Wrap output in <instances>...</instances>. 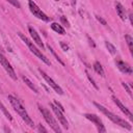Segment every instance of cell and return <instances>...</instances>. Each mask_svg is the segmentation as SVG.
<instances>
[{
    "label": "cell",
    "mask_w": 133,
    "mask_h": 133,
    "mask_svg": "<svg viewBox=\"0 0 133 133\" xmlns=\"http://www.w3.org/2000/svg\"><path fill=\"white\" fill-rule=\"evenodd\" d=\"M87 38H88V41H89V45H90L91 47H94V48H95V47H96V45H95V43H94V41H92V39H91V38H90L89 36H88Z\"/></svg>",
    "instance_id": "29"
},
{
    "label": "cell",
    "mask_w": 133,
    "mask_h": 133,
    "mask_svg": "<svg viewBox=\"0 0 133 133\" xmlns=\"http://www.w3.org/2000/svg\"><path fill=\"white\" fill-rule=\"evenodd\" d=\"M7 99H8V101H9V103L11 104V106L14 107V109L19 113V115H20V116L22 117V119L25 122V124H27L29 127L33 128V127H34L33 121H32L31 117L28 115V113H27L25 107L23 106V104H22L17 98H15V97L11 96V95H9V96L7 97Z\"/></svg>",
    "instance_id": "1"
},
{
    "label": "cell",
    "mask_w": 133,
    "mask_h": 133,
    "mask_svg": "<svg viewBox=\"0 0 133 133\" xmlns=\"http://www.w3.org/2000/svg\"><path fill=\"white\" fill-rule=\"evenodd\" d=\"M6 1H8L10 4H12L14 6H16L17 8H20L21 7V5H20V3L17 1V0H6Z\"/></svg>",
    "instance_id": "21"
},
{
    "label": "cell",
    "mask_w": 133,
    "mask_h": 133,
    "mask_svg": "<svg viewBox=\"0 0 133 133\" xmlns=\"http://www.w3.org/2000/svg\"><path fill=\"white\" fill-rule=\"evenodd\" d=\"M48 49H49V50H50V52H51V53L53 54V56H54V57L56 58V60H58V62H59V63H61L62 65H64V62H63V61H62V60H61V59L59 58V56H58V55H57V54L55 53V51H54V50H53V49H52V48L50 47V45H48Z\"/></svg>",
    "instance_id": "20"
},
{
    "label": "cell",
    "mask_w": 133,
    "mask_h": 133,
    "mask_svg": "<svg viewBox=\"0 0 133 133\" xmlns=\"http://www.w3.org/2000/svg\"><path fill=\"white\" fill-rule=\"evenodd\" d=\"M0 63H1V65L3 66V69L6 71V73L11 77V79H14V80H17V75H16V73H15V71H14V69H12V66H11V64L8 62V60L5 58V56L3 55V53L0 51Z\"/></svg>",
    "instance_id": "6"
},
{
    "label": "cell",
    "mask_w": 133,
    "mask_h": 133,
    "mask_svg": "<svg viewBox=\"0 0 133 133\" xmlns=\"http://www.w3.org/2000/svg\"><path fill=\"white\" fill-rule=\"evenodd\" d=\"M86 75H87V78H88V79H89V81H90V82H91V84H92V85H94V86H95V88H97V89H98V86H97V84H96V83H95V81H94V79H92V78H91V77H90V76H89V75H88V74H86Z\"/></svg>",
    "instance_id": "27"
},
{
    "label": "cell",
    "mask_w": 133,
    "mask_h": 133,
    "mask_svg": "<svg viewBox=\"0 0 133 133\" xmlns=\"http://www.w3.org/2000/svg\"><path fill=\"white\" fill-rule=\"evenodd\" d=\"M18 35H19V36L21 37V39H22V41L27 45V47L29 48V50H30V51H31L35 56H37V57H38L41 60H43L46 64H48V65H50V64H51L50 60H49V59H48V58H47V57H46V56H45V55H44V54H43V53H42V52H41V51H39V50H38L34 45H33V43H32V42H31L27 36H25V35H24L23 33H21V32H19V33H18Z\"/></svg>",
    "instance_id": "3"
},
{
    "label": "cell",
    "mask_w": 133,
    "mask_h": 133,
    "mask_svg": "<svg viewBox=\"0 0 133 133\" xmlns=\"http://www.w3.org/2000/svg\"><path fill=\"white\" fill-rule=\"evenodd\" d=\"M60 20H61V22H62L66 27H70V23H69V21L66 20V18H65V17L61 16V17H60Z\"/></svg>",
    "instance_id": "24"
},
{
    "label": "cell",
    "mask_w": 133,
    "mask_h": 133,
    "mask_svg": "<svg viewBox=\"0 0 133 133\" xmlns=\"http://www.w3.org/2000/svg\"><path fill=\"white\" fill-rule=\"evenodd\" d=\"M38 131H43V132H48L47 129L45 127H43L42 125H38Z\"/></svg>",
    "instance_id": "28"
},
{
    "label": "cell",
    "mask_w": 133,
    "mask_h": 133,
    "mask_svg": "<svg viewBox=\"0 0 133 133\" xmlns=\"http://www.w3.org/2000/svg\"><path fill=\"white\" fill-rule=\"evenodd\" d=\"M50 107L52 108L53 112H54L55 115L57 116V118H58V121L60 122V124L62 125V127H63L64 129H68V128H69V124H68V121H66L65 116L63 115V112H62L55 104H50Z\"/></svg>",
    "instance_id": "9"
},
{
    "label": "cell",
    "mask_w": 133,
    "mask_h": 133,
    "mask_svg": "<svg viewBox=\"0 0 133 133\" xmlns=\"http://www.w3.org/2000/svg\"><path fill=\"white\" fill-rule=\"evenodd\" d=\"M105 46H106V48L108 49V51H109L111 54H115V53H116V49H115V47H114L111 43H109L108 41L105 42Z\"/></svg>",
    "instance_id": "19"
},
{
    "label": "cell",
    "mask_w": 133,
    "mask_h": 133,
    "mask_svg": "<svg viewBox=\"0 0 133 133\" xmlns=\"http://www.w3.org/2000/svg\"><path fill=\"white\" fill-rule=\"evenodd\" d=\"M28 31H29L31 37L33 38V42H35V44H36L37 46H39L42 49H44V48H45L44 43L42 42V38L39 37V35H38V33L36 32V30H35L34 28H32L31 26H29V27H28Z\"/></svg>",
    "instance_id": "11"
},
{
    "label": "cell",
    "mask_w": 133,
    "mask_h": 133,
    "mask_svg": "<svg viewBox=\"0 0 133 133\" xmlns=\"http://www.w3.org/2000/svg\"><path fill=\"white\" fill-rule=\"evenodd\" d=\"M112 100H113V102L116 104V106L121 109V111H122L123 113H125V115H126V116H128L130 119H132V118H133V115H132L131 111H130V110H129V109H128V108H127V107H126V106H125V105H124V104H123V103H122V102H121L116 97L112 96Z\"/></svg>",
    "instance_id": "10"
},
{
    "label": "cell",
    "mask_w": 133,
    "mask_h": 133,
    "mask_svg": "<svg viewBox=\"0 0 133 133\" xmlns=\"http://www.w3.org/2000/svg\"><path fill=\"white\" fill-rule=\"evenodd\" d=\"M115 9H116V14L118 15V17L123 21H125V19H126V9H125V7L119 2H115Z\"/></svg>",
    "instance_id": "13"
},
{
    "label": "cell",
    "mask_w": 133,
    "mask_h": 133,
    "mask_svg": "<svg viewBox=\"0 0 133 133\" xmlns=\"http://www.w3.org/2000/svg\"><path fill=\"white\" fill-rule=\"evenodd\" d=\"M51 28L55 31V32H57V33H59V34H65V30H64V28L61 26V25H59L58 23H52L51 24Z\"/></svg>",
    "instance_id": "14"
},
{
    "label": "cell",
    "mask_w": 133,
    "mask_h": 133,
    "mask_svg": "<svg viewBox=\"0 0 133 133\" xmlns=\"http://www.w3.org/2000/svg\"><path fill=\"white\" fill-rule=\"evenodd\" d=\"M122 85H123V87L126 89V91H127V92H128V94L131 96V95H132V92H131V89H130V87L127 85V83H125V82H122Z\"/></svg>",
    "instance_id": "23"
},
{
    "label": "cell",
    "mask_w": 133,
    "mask_h": 133,
    "mask_svg": "<svg viewBox=\"0 0 133 133\" xmlns=\"http://www.w3.org/2000/svg\"><path fill=\"white\" fill-rule=\"evenodd\" d=\"M60 47H61V49L63 51H68L69 50V46L65 43H63V42H60Z\"/></svg>",
    "instance_id": "25"
},
{
    "label": "cell",
    "mask_w": 133,
    "mask_h": 133,
    "mask_svg": "<svg viewBox=\"0 0 133 133\" xmlns=\"http://www.w3.org/2000/svg\"><path fill=\"white\" fill-rule=\"evenodd\" d=\"M28 5H29V9H30V11H31V12L33 14V16L36 17L37 19L43 20V21H45V22H48V21L50 20V18H49L45 12H43V11L39 9V7L35 4V2H33L32 0H29Z\"/></svg>",
    "instance_id": "5"
},
{
    "label": "cell",
    "mask_w": 133,
    "mask_h": 133,
    "mask_svg": "<svg viewBox=\"0 0 133 133\" xmlns=\"http://www.w3.org/2000/svg\"><path fill=\"white\" fill-rule=\"evenodd\" d=\"M96 19H97V20H98V21H99L101 24H103L104 26H106V25H107V22H106V21H105V20H104L102 17H100V16H96Z\"/></svg>",
    "instance_id": "22"
},
{
    "label": "cell",
    "mask_w": 133,
    "mask_h": 133,
    "mask_svg": "<svg viewBox=\"0 0 133 133\" xmlns=\"http://www.w3.org/2000/svg\"><path fill=\"white\" fill-rule=\"evenodd\" d=\"M37 107H38V110L41 111L42 115L44 116L45 121L50 125V127L53 129V131H54V132H57V133H60V132H61V129H60L59 125L57 124V122H56V121L54 119V117L52 116V114L50 113V111H49V110H47L45 107L41 106L39 104L37 105Z\"/></svg>",
    "instance_id": "4"
},
{
    "label": "cell",
    "mask_w": 133,
    "mask_h": 133,
    "mask_svg": "<svg viewBox=\"0 0 133 133\" xmlns=\"http://www.w3.org/2000/svg\"><path fill=\"white\" fill-rule=\"evenodd\" d=\"M125 39H126L127 45H128V47H129V50H130V52H131V54H132V53H133V38L131 37V35L125 34Z\"/></svg>",
    "instance_id": "17"
},
{
    "label": "cell",
    "mask_w": 133,
    "mask_h": 133,
    "mask_svg": "<svg viewBox=\"0 0 133 133\" xmlns=\"http://www.w3.org/2000/svg\"><path fill=\"white\" fill-rule=\"evenodd\" d=\"M55 1H59V0H55Z\"/></svg>",
    "instance_id": "30"
},
{
    "label": "cell",
    "mask_w": 133,
    "mask_h": 133,
    "mask_svg": "<svg viewBox=\"0 0 133 133\" xmlns=\"http://www.w3.org/2000/svg\"><path fill=\"white\" fill-rule=\"evenodd\" d=\"M115 63H116V66L118 68V70L122 73H125V74H128V75L132 74V68L130 66L129 63H127L125 61H122V60H116Z\"/></svg>",
    "instance_id": "12"
},
{
    "label": "cell",
    "mask_w": 133,
    "mask_h": 133,
    "mask_svg": "<svg viewBox=\"0 0 133 133\" xmlns=\"http://www.w3.org/2000/svg\"><path fill=\"white\" fill-rule=\"evenodd\" d=\"M84 116H85L87 119H89L90 122H92V123L96 125V127L98 128V131H99L100 133H104V132H106V129H105V127H104L102 121L100 119V117H99L98 115H96V114H91V113H85Z\"/></svg>",
    "instance_id": "8"
},
{
    "label": "cell",
    "mask_w": 133,
    "mask_h": 133,
    "mask_svg": "<svg viewBox=\"0 0 133 133\" xmlns=\"http://www.w3.org/2000/svg\"><path fill=\"white\" fill-rule=\"evenodd\" d=\"M54 104H55V105H56V106H57V107H58V108H59V109H60L62 112L64 111V108H63V106H62V105H61V104H60L58 101H54Z\"/></svg>",
    "instance_id": "26"
},
{
    "label": "cell",
    "mask_w": 133,
    "mask_h": 133,
    "mask_svg": "<svg viewBox=\"0 0 133 133\" xmlns=\"http://www.w3.org/2000/svg\"><path fill=\"white\" fill-rule=\"evenodd\" d=\"M0 109L2 110V112L4 113V115H5V116H6V117H7V118H8L9 121H12V117H11L10 113L8 112V110H7L6 108H5V106H4L3 104H2V102H1V101H0Z\"/></svg>",
    "instance_id": "18"
},
{
    "label": "cell",
    "mask_w": 133,
    "mask_h": 133,
    "mask_svg": "<svg viewBox=\"0 0 133 133\" xmlns=\"http://www.w3.org/2000/svg\"><path fill=\"white\" fill-rule=\"evenodd\" d=\"M38 71H39L41 75L43 76V78L46 80V82H47V83H48V84H49V85H50V86H51V87H52V88H53V89H54L58 95H62V94H63L62 88H61V87H60V86H59V85H58V84H57V83H56V82H55V81H54L50 76H48V75H47V74H46L42 69H39Z\"/></svg>",
    "instance_id": "7"
},
{
    "label": "cell",
    "mask_w": 133,
    "mask_h": 133,
    "mask_svg": "<svg viewBox=\"0 0 133 133\" xmlns=\"http://www.w3.org/2000/svg\"><path fill=\"white\" fill-rule=\"evenodd\" d=\"M22 79H23V81L25 82V84H26V85H27L31 90H33L35 94H37V92H38L37 87H36V86H35V85H34V84H33V83H32V82H31V81H30L26 76H22Z\"/></svg>",
    "instance_id": "15"
},
{
    "label": "cell",
    "mask_w": 133,
    "mask_h": 133,
    "mask_svg": "<svg viewBox=\"0 0 133 133\" xmlns=\"http://www.w3.org/2000/svg\"><path fill=\"white\" fill-rule=\"evenodd\" d=\"M94 105H95L103 114H105L110 121H112L114 124H116V125H118V126H121V127H123V128H125V129H127V130H131V129H132V126H131L128 122H126L125 119H123V118H121L119 116L115 115L114 113H112L111 111H109L107 108H105L103 105H101V104H99V103H97V102H94Z\"/></svg>",
    "instance_id": "2"
},
{
    "label": "cell",
    "mask_w": 133,
    "mask_h": 133,
    "mask_svg": "<svg viewBox=\"0 0 133 133\" xmlns=\"http://www.w3.org/2000/svg\"><path fill=\"white\" fill-rule=\"evenodd\" d=\"M94 69H95V71H96L100 76H102V77L105 76V75H104V70H103V68H102V65H101V63H100L99 61H95V63H94Z\"/></svg>",
    "instance_id": "16"
}]
</instances>
